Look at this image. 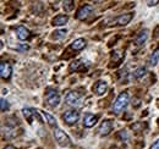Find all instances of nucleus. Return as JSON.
<instances>
[{
  "label": "nucleus",
  "mask_w": 159,
  "mask_h": 149,
  "mask_svg": "<svg viewBox=\"0 0 159 149\" xmlns=\"http://www.w3.org/2000/svg\"><path fill=\"white\" fill-rule=\"evenodd\" d=\"M23 116L27 119V121L30 122V124H32V119L34 117V116H37V117H40L39 116V111H37V110H33V109H30V108H25L23 110Z\"/></svg>",
  "instance_id": "nucleus-11"
},
{
  "label": "nucleus",
  "mask_w": 159,
  "mask_h": 149,
  "mask_svg": "<svg viewBox=\"0 0 159 149\" xmlns=\"http://www.w3.org/2000/svg\"><path fill=\"white\" fill-rule=\"evenodd\" d=\"M65 102H66V104H69L71 106H77L82 102V95L79 92H70L65 97Z\"/></svg>",
  "instance_id": "nucleus-3"
},
{
  "label": "nucleus",
  "mask_w": 159,
  "mask_h": 149,
  "mask_svg": "<svg viewBox=\"0 0 159 149\" xmlns=\"http://www.w3.org/2000/svg\"><path fill=\"white\" fill-rule=\"evenodd\" d=\"M67 21H69V16L67 15H58L55 19L53 20V25L57 26V27H60V26L66 25Z\"/></svg>",
  "instance_id": "nucleus-15"
},
{
  "label": "nucleus",
  "mask_w": 159,
  "mask_h": 149,
  "mask_svg": "<svg viewBox=\"0 0 159 149\" xmlns=\"http://www.w3.org/2000/svg\"><path fill=\"white\" fill-rule=\"evenodd\" d=\"M16 34H17V38H19L20 40H27L28 38L31 37L30 31H28L25 26H19V27L16 28Z\"/></svg>",
  "instance_id": "nucleus-10"
},
{
  "label": "nucleus",
  "mask_w": 159,
  "mask_h": 149,
  "mask_svg": "<svg viewBox=\"0 0 159 149\" xmlns=\"http://www.w3.org/2000/svg\"><path fill=\"white\" fill-rule=\"evenodd\" d=\"M62 119H64V121L67 125L76 124L80 119V112L77 110H67V111H65V114L62 115Z\"/></svg>",
  "instance_id": "nucleus-4"
},
{
  "label": "nucleus",
  "mask_w": 159,
  "mask_h": 149,
  "mask_svg": "<svg viewBox=\"0 0 159 149\" xmlns=\"http://www.w3.org/2000/svg\"><path fill=\"white\" fill-rule=\"evenodd\" d=\"M146 69L144 67H139V69H136L135 70V72H134V77L135 78H141V77H143L144 74H146Z\"/></svg>",
  "instance_id": "nucleus-20"
},
{
  "label": "nucleus",
  "mask_w": 159,
  "mask_h": 149,
  "mask_svg": "<svg viewBox=\"0 0 159 149\" xmlns=\"http://www.w3.org/2000/svg\"><path fill=\"white\" fill-rule=\"evenodd\" d=\"M4 149H15V148H14L12 146H7V147H5Z\"/></svg>",
  "instance_id": "nucleus-27"
},
{
  "label": "nucleus",
  "mask_w": 159,
  "mask_h": 149,
  "mask_svg": "<svg viewBox=\"0 0 159 149\" xmlns=\"http://www.w3.org/2000/svg\"><path fill=\"white\" fill-rule=\"evenodd\" d=\"M151 149H159V139H158V141H156V142L152 144Z\"/></svg>",
  "instance_id": "nucleus-25"
},
{
  "label": "nucleus",
  "mask_w": 159,
  "mask_h": 149,
  "mask_svg": "<svg viewBox=\"0 0 159 149\" xmlns=\"http://www.w3.org/2000/svg\"><path fill=\"white\" fill-rule=\"evenodd\" d=\"M159 60V50H156L151 57H149V61H148V64H149V66H156L157 65V62H158Z\"/></svg>",
  "instance_id": "nucleus-19"
},
{
  "label": "nucleus",
  "mask_w": 159,
  "mask_h": 149,
  "mask_svg": "<svg viewBox=\"0 0 159 149\" xmlns=\"http://www.w3.org/2000/svg\"><path fill=\"white\" fill-rule=\"evenodd\" d=\"M129 104V94L126 92L120 93L119 97L116 98V100L113 104V110L114 112H121Z\"/></svg>",
  "instance_id": "nucleus-1"
},
{
  "label": "nucleus",
  "mask_w": 159,
  "mask_h": 149,
  "mask_svg": "<svg viewBox=\"0 0 159 149\" xmlns=\"http://www.w3.org/2000/svg\"><path fill=\"white\" fill-rule=\"evenodd\" d=\"M114 129V124L111 120H105L100 124L99 129H98V132H99L100 136H108L111 131Z\"/></svg>",
  "instance_id": "nucleus-6"
},
{
  "label": "nucleus",
  "mask_w": 159,
  "mask_h": 149,
  "mask_svg": "<svg viewBox=\"0 0 159 149\" xmlns=\"http://www.w3.org/2000/svg\"><path fill=\"white\" fill-rule=\"evenodd\" d=\"M158 2H159L158 0H154V1H148V5H149V6H154V5H157Z\"/></svg>",
  "instance_id": "nucleus-26"
},
{
  "label": "nucleus",
  "mask_w": 159,
  "mask_h": 149,
  "mask_svg": "<svg viewBox=\"0 0 159 149\" xmlns=\"http://www.w3.org/2000/svg\"><path fill=\"white\" fill-rule=\"evenodd\" d=\"M70 70L71 71H84L86 70V67L83 66V61H81V60H77V61H74L71 65H70Z\"/></svg>",
  "instance_id": "nucleus-18"
},
{
  "label": "nucleus",
  "mask_w": 159,
  "mask_h": 149,
  "mask_svg": "<svg viewBox=\"0 0 159 149\" xmlns=\"http://www.w3.org/2000/svg\"><path fill=\"white\" fill-rule=\"evenodd\" d=\"M92 11H93V6L92 5H84V6H82V7L79 9V11L76 14V17L79 20L87 19L92 14Z\"/></svg>",
  "instance_id": "nucleus-8"
},
{
  "label": "nucleus",
  "mask_w": 159,
  "mask_h": 149,
  "mask_svg": "<svg viewBox=\"0 0 159 149\" xmlns=\"http://www.w3.org/2000/svg\"><path fill=\"white\" fill-rule=\"evenodd\" d=\"M107 88H108V86H107V82L105 81H98L97 83H96V86H94V92L96 94H98V95H103V94L107 92Z\"/></svg>",
  "instance_id": "nucleus-12"
},
{
  "label": "nucleus",
  "mask_w": 159,
  "mask_h": 149,
  "mask_svg": "<svg viewBox=\"0 0 159 149\" xmlns=\"http://www.w3.org/2000/svg\"><path fill=\"white\" fill-rule=\"evenodd\" d=\"M54 137L57 139V142L59 143L61 147H69L71 146V141H70V137L60 129H54Z\"/></svg>",
  "instance_id": "nucleus-2"
},
{
  "label": "nucleus",
  "mask_w": 159,
  "mask_h": 149,
  "mask_svg": "<svg viewBox=\"0 0 159 149\" xmlns=\"http://www.w3.org/2000/svg\"><path fill=\"white\" fill-rule=\"evenodd\" d=\"M62 4H64V6H62V7H64L66 11H70V10H72V5H74V1H71V0H70V1H64Z\"/></svg>",
  "instance_id": "nucleus-22"
},
{
  "label": "nucleus",
  "mask_w": 159,
  "mask_h": 149,
  "mask_svg": "<svg viewBox=\"0 0 159 149\" xmlns=\"http://www.w3.org/2000/svg\"><path fill=\"white\" fill-rule=\"evenodd\" d=\"M53 34H54V38H55V39H62V38H65V34H66V29H60V31H55Z\"/></svg>",
  "instance_id": "nucleus-21"
},
{
  "label": "nucleus",
  "mask_w": 159,
  "mask_h": 149,
  "mask_svg": "<svg viewBox=\"0 0 159 149\" xmlns=\"http://www.w3.org/2000/svg\"><path fill=\"white\" fill-rule=\"evenodd\" d=\"M45 99H47V103L53 108L58 106L60 103V95L57 91H48L45 94Z\"/></svg>",
  "instance_id": "nucleus-5"
},
{
  "label": "nucleus",
  "mask_w": 159,
  "mask_h": 149,
  "mask_svg": "<svg viewBox=\"0 0 159 149\" xmlns=\"http://www.w3.org/2000/svg\"><path fill=\"white\" fill-rule=\"evenodd\" d=\"M0 104H1V111H5V110L9 108V105H7V102H6L4 98H1V100H0Z\"/></svg>",
  "instance_id": "nucleus-23"
},
{
  "label": "nucleus",
  "mask_w": 159,
  "mask_h": 149,
  "mask_svg": "<svg viewBox=\"0 0 159 149\" xmlns=\"http://www.w3.org/2000/svg\"><path fill=\"white\" fill-rule=\"evenodd\" d=\"M121 57H122V55L120 54L119 52H115V53H113V56H111V60L116 62V61H119V60L121 59Z\"/></svg>",
  "instance_id": "nucleus-24"
},
{
  "label": "nucleus",
  "mask_w": 159,
  "mask_h": 149,
  "mask_svg": "<svg viewBox=\"0 0 159 149\" xmlns=\"http://www.w3.org/2000/svg\"><path fill=\"white\" fill-rule=\"evenodd\" d=\"M86 47V40L83 38H79V39H75L71 44V48L74 50H82L83 48Z\"/></svg>",
  "instance_id": "nucleus-16"
},
{
  "label": "nucleus",
  "mask_w": 159,
  "mask_h": 149,
  "mask_svg": "<svg viewBox=\"0 0 159 149\" xmlns=\"http://www.w3.org/2000/svg\"><path fill=\"white\" fill-rule=\"evenodd\" d=\"M43 116H44V119L47 120V122L49 124V126H52V127H55L57 129V120H55V117L54 116H52L49 112H43V111H39Z\"/></svg>",
  "instance_id": "nucleus-17"
},
{
  "label": "nucleus",
  "mask_w": 159,
  "mask_h": 149,
  "mask_svg": "<svg viewBox=\"0 0 159 149\" xmlns=\"http://www.w3.org/2000/svg\"><path fill=\"white\" fill-rule=\"evenodd\" d=\"M132 16H134L132 14H124V15H120L115 21H116V23H118L119 26H126V25L132 20Z\"/></svg>",
  "instance_id": "nucleus-14"
},
{
  "label": "nucleus",
  "mask_w": 159,
  "mask_h": 149,
  "mask_svg": "<svg viewBox=\"0 0 159 149\" xmlns=\"http://www.w3.org/2000/svg\"><path fill=\"white\" fill-rule=\"evenodd\" d=\"M11 74H12V67L9 62L6 61H2L0 64V74H1V78L2 79H9L11 77Z\"/></svg>",
  "instance_id": "nucleus-7"
},
{
  "label": "nucleus",
  "mask_w": 159,
  "mask_h": 149,
  "mask_svg": "<svg viewBox=\"0 0 159 149\" xmlns=\"http://www.w3.org/2000/svg\"><path fill=\"white\" fill-rule=\"evenodd\" d=\"M147 38H148V29H143V31H141L139 34L136 36V38H135V43H136L137 45H142V44L146 43Z\"/></svg>",
  "instance_id": "nucleus-13"
},
{
  "label": "nucleus",
  "mask_w": 159,
  "mask_h": 149,
  "mask_svg": "<svg viewBox=\"0 0 159 149\" xmlns=\"http://www.w3.org/2000/svg\"><path fill=\"white\" fill-rule=\"evenodd\" d=\"M97 121H98V117L96 115H93L91 112H87L84 115V117H83V126L84 127H88V129L89 127H93L97 124Z\"/></svg>",
  "instance_id": "nucleus-9"
}]
</instances>
